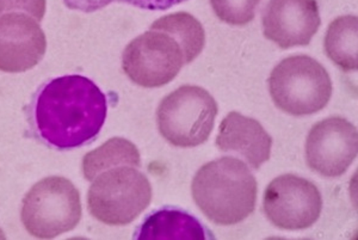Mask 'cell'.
Masks as SVG:
<instances>
[{
	"label": "cell",
	"mask_w": 358,
	"mask_h": 240,
	"mask_svg": "<svg viewBox=\"0 0 358 240\" xmlns=\"http://www.w3.org/2000/svg\"><path fill=\"white\" fill-rule=\"evenodd\" d=\"M108 99L91 79L79 74L53 78L35 91L27 108L30 134L57 151L92 143L102 131Z\"/></svg>",
	"instance_id": "6da1fadb"
},
{
	"label": "cell",
	"mask_w": 358,
	"mask_h": 240,
	"mask_svg": "<svg viewBox=\"0 0 358 240\" xmlns=\"http://www.w3.org/2000/svg\"><path fill=\"white\" fill-rule=\"evenodd\" d=\"M192 197L208 219L221 226L244 221L256 208V177L241 159L222 157L196 172Z\"/></svg>",
	"instance_id": "7a4b0ae2"
},
{
	"label": "cell",
	"mask_w": 358,
	"mask_h": 240,
	"mask_svg": "<svg viewBox=\"0 0 358 240\" xmlns=\"http://www.w3.org/2000/svg\"><path fill=\"white\" fill-rule=\"evenodd\" d=\"M268 91L278 109L293 116H307L329 104L332 80L325 67L313 57L292 55L273 69Z\"/></svg>",
	"instance_id": "3957f363"
},
{
	"label": "cell",
	"mask_w": 358,
	"mask_h": 240,
	"mask_svg": "<svg viewBox=\"0 0 358 240\" xmlns=\"http://www.w3.org/2000/svg\"><path fill=\"white\" fill-rule=\"evenodd\" d=\"M21 219L25 230L33 237L52 239L62 236L80 223V194L65 177H45L24 196Z\"/></svg>",
	"instance_id": "277c9868"
},
{
	"label": "cell",
	"mask_w": 358,
	"mask_h": 240,
	"mask_svg": "<svg viewBox=\"0 0 358 240\" xmlns=\"http://www.w3.org/2000/svg\"><path fill=\"white\" fill-rule=\"evenodd\" d=\"M152 201V185L136 167H113L96 177L87 194L94 219L109 226L131 224Z\"/></svg>",
	"instance_id": "5b68a950"
},
{
	"label": "cell",
	"mask_w": 358,
	"mask_h": 240,
	"mask_svg": "<svg viewBox=\"0 0 358 240\" xmlns=\"http://www.w3.org/2000/svg\"><path fill=\"white\" fill-rule=\"evenodd\" d=\"M217 111V103L207 90L183 85L160 102L157 125L160 134L173 146H200L212 134Z\"/></svg>",
	"instance_id": "8992f818"
},
{
	"label": "cell",
	"mask_w": 358,
	"mask_h": 240,
	"mask_svg": "<svg viewBox=\"0 0 358 240\" xmlns=\"http://www.w3.org/2000/svg\"><path fill=\"white\" fill-rule=\"evenodd\" d=\"M185 65L183 49L170 34L150 29L127 45L122 67L127 77L143 87L172 82Z\"/></svg>",
	"instance_id": "52a82bcc"
},
{
	"label": "cell",
	"mask_w": 358,
	"mask_h": 240,
	"mask_svg": "<svg viewBox=\"0 0 358 240\" xmlns=\"http://www.w3.org/2000/svg\"><path fill=\"white\" fill-rule=\"evenodd\" d=\"M263 208L277 228L302 231L312 227L322 214V194L308 179L292 174L278 176L265 189Z\"/></svg>",
	"instance_id": "ba28073f"
},
{
	"label": "cell",
	"mask_w": 358,
	"mask_h": 240,
	"mask_svg": "<svg viewBox=\"0 0 358 240\" xmlns=\"http://www.w3.org/2000/svg\"><path fill=\"white\" fill-rule=\"evenodd\" d=\"M357 153V128L339 116L315 123L306 140L308 167L329 178L344 175Z\"/></svg>",
	"instance_id": "9c48e42d"
},
{
	"label": "cell",
	"mask_w": 358,
	"mask_h": 240,
	"mask_svg": "<svg viewBox=\"0 0 358 240\" xmlns=\"http://www.w3.org/2000/svg\"><path fill=\"white\" fill-rule=\"evenodd\" d=\"M262 22L264 36L282 49L310 45L322 24L317 0H270Z\"/></svg>",
	"instance_id": "30bf717a"
},
{
	"label": "cell",
	"mask_w": 358,
	"mask_h": 240,
	"mask_svg": "<svg viewBox=\"0 0 358 240\" xmlns=\"http://www.w3.org/2000/svg\"><path fill=\"white\" fill-rule=\"evenodd\" d=\"M47 40L36 20L23 13L0 16V71L21 73L38 65Z\"/></svg>",
	"instance_id": "8fae6325"
},
{
	"label": "cell",
	"mask_w": 358,
	"mask_h": 240,
	"mask_svg": "<svg viewBox=\"0 0 358 240\" xmlns=\"http://www.w3.org/2000/svg\"><path fill=\"white\" fill-rule=\"evenodd\" d=\"M215 143L221 151L244 157L253 170H258L270 159L273 138L255 118L232 111L222 120Z\"/></svg>",
	"instance_id": "7c38bea8"
},
{
	"label": "cell",
	"mask_w": 358,
	"mask_h": 240,
	"mask_svg": "<svg viewBox=\"0 0 358 240\" xmlns=\"http://www.w3.org/2000/svg\"><path fill=\"white\" fill-rule=\"evenodd\" d=\"M136 239H208L209 233L189 213L164 208L147 216L134 234Z\"/></svg>",
	"instance_id": "4fadbf2b"
},
{
	"label": "cell",
	"mask_w": 358,
	"mask_h": 240,
	"mask_svg": "<svg viewBox=\"0 0 358 240\" xmlns=\"http://www.w3.org/2000/svg\"><path fill=\"white\" fill-rule=\"evenodd\" d=\"M325 53L344 72L358 69L357 16L338 17L326 31Z\"/></svg>",
	"instance_id": "5bb4252c"
},
{
	"label": "cell",
	"mask_w": 358,
	"mask_h": 240,
	"mask_svg": "<svg viewBox=\"0 0 358 240\" xmlns=\"http://www.w3.org/2000/svg\"><path fill=\"white\" fill-rule=\"evenodd\" d=\"M140 162V152L134 143L127 139L113 138L84 157L83 172L87 181H94L96 176L111 167L123 165L138 167Z\"/></svg>",
	"instance_id": "9a60e30c"
},
{
	"label": "cell",
	"mask_w": 358,
	"mask_h": 240,
	"mask_svg": "<svg viewBox=\"0 0 358 240\" xmlns=\"http://www.w3.org/2000/svg\"><path fill=\"white\" fill-rule=\"evenodd\" d=\"M150 29H157L175 37L183 49L185 65L194 62L204 48L206 33L200 22L187 13H177L159 18Z\"/></svg>",
	"instance_id": "2e32d148"
},
{
	"label": "cell",
	"mask_w": 358,
	"mask_h": 240,
	"mask_svg": "<svg viewBox=\"0 0 358 240\" xmlns=\"http://www.w3.org/2000/svg\"><path fill=\"white\" fill-rule=\"evenodd\" d=\"M261 0H210L219 20L231 25H245L252 22Z\"/></svg>",
	"instance_id": "e0dca14e"
},
{
	"label": "cell",
	"mask_w": 358,
	"mask_h": 240,
	"mask_svg": "<svg viewBox=\"0 0 358 240\" xmlns=\"http://www.w3.org/2000/svg\"><path fill=\"white\" fill-rule=\"evenodd\" d=\"M114 1L127 3L147 10H165L180 4L185 0H64L67 8L83 13H94Z\"/></svg>",
	"instance_id": "ac0fdd59"
},
{
	"label": "cell",
	"mask_w": 358,
	"mask_h": 240,
	"mask_svg": "<svg viewBox=\"0 0 358 240\" xmlns=\"http://www.w3.org/2000/svg\"><path fill=\"white\" fill-rule=\"evenodd\" d=\"M45 8V0H0V16L8 13H24L41 21Z\"/></svg>",
	"instance_id": "d6986e66"
}]
</instances>
